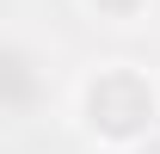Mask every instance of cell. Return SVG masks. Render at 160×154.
<instances>
[{"label": "cell", "mask_w": 160, "mask_h": 154, "mask_svg": "<svg viewBox=\"0 0 160 154\" xmlns=\"http://www.w3.org/2000/svg\"><path fill=\"white\" fill-rule=\"evenodd\" d=\"M80 130L111 154H136L160 130V80L136 62H99L74 93Z\"/></svg>", "instance_id": "1"}, {"label": "cell", "mask_w": 160, "mask_h": 154, "mask_svg": "<svg viewBox=\"0 0 160 154\" xmlns=\"http://www.w3.org/2000/svg\"><path fill=\"white\" fill-rule=\"evenodd\" d=\"M80 6H86L99 25H136V19H148L154 0H80Z\"/></svg>", "instance_id": "2"}, {"label": "cell", "mask_w": 160, "mask_h": 154, "mask_svg": "<svg viewBox=\"0 0 160 154\" xmlns=\"http://www.w3.org/2000/svg\"><path fill=\"white\" fill-rule=\"evenodd\" d=\"M0 99H31V68L19 56H0Z\"/></svg>", "instance_id": "3"}]
</instances>
